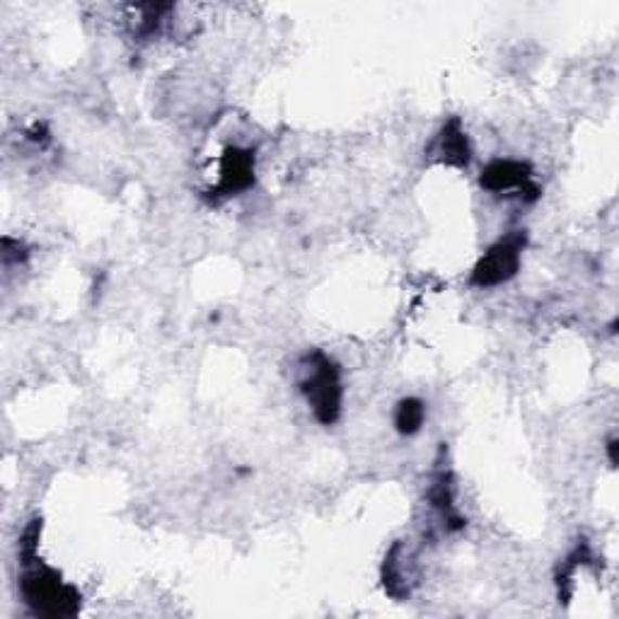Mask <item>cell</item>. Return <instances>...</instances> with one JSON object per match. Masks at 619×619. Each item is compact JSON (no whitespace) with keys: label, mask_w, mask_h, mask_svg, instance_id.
Segmentation results:
<instances>
[{"label":"cell","mask_w":619,"mask_h":619,"mask_svg":"<svg viewBox=\"0 0 619 619\" xmlns=\"http://www.w3.org/2000/svg\"><path fill=\"white\" fill-rule=\"evenodd\" d=\"M300 392L322 424H334L341 414V377L337 365H334L327 356L314 353L308 356L306 369L300 377Z\"/></svg>","instance_id":"obj_1"},{"label":"cell","mask_w":619,"mask_h":619,"mask_svg":"<svg viewBox=\"0 0 619 619\" xmlns=\"http://www.w3.org/2000/svg\"><path fill=\"white\" fill-rule=\"evenodd\" d=\"M424 416H426V409L418 400L400 402V407H397V414H395L397 431L404 434V436L416 434L418 428H422V424H424Z\"/></svg>","instance_id":"obj_7"},{"label":"cell","mask_w":619,"mask_h":619,"mask_svg":"<svg viewBox=\"0 0 619 619\" xmlns=\"http://www.w3.org/2000/svg\"><path fill=\"white\" fill-rule=\"evenodd\" d=\"M481 184L494 194H518L523 198L526 194H538V186L532 184V177L528 175L526 165L516 160H497L491 163L485 172H481Z\"/></svg>","instance_id":"obj_4"},{"label":"cell","mask_w":619,"mask_h":619,"mask_svg":"<svg viewBox=\"0 0 619 619\" xmlns=\"http://www.w3.org/2000/svg\"><path fill=\"white\" fill-rule=\"evenodd\" d=\"M255 184V155L249 151L233 149L223 155L220 160V172H218V184L216 189L223 196L240 194Z\"/></svg>","instance_id":"obj_5"},{"label":"cell","mask_w":619,"mask_h":619,"mask_svg":"<svg viewBox=\"0 0 619 619\" xmlns=\"http://www.w3.org/2000/svg\"><path fill=\"white\" fill-rule=\"evenodd\" d=\"M436 155H440V160L448 163V165L467 167L472 151H469L467 133L463 131V126H460L457 119L446 124L443 131L438 133V139H436Z\"/></svg>","instance_id":"obj_6"},{"label":"cell","mask_w":619,"mask_h":619,"mask_svg":"<svg viewBox=\"0 0 619 619\" xmlns=\"http://www.w3.org/2000/svg\"><path fill=\"white\" fill-rule=\"evenodd\" d=\"M523 247H526V237L523 235H508V237L499 240V243L491 245L485 252V257L479 259V265L475 267V274H472V281H475L481 288H491V286H501V283H506L508 279L518 274Z\"/></svg>","instance_id":"obj_3"},{"label":"cell","mask_w":619,"mask_h":619,"mask_svg":"<svg viewBox=\"0 0 619 619\" xmlns=\"http://www.w3.org/2000/svg\"><path fill=\"white\" fill-rule=\"evenodd\" d=\"M25 603L37 615L44 617H70L78 612L80 595L63 583L54 571L29 569L23 579Z\"/></svg>","instance_id":"obj_2"}]
</instances>
